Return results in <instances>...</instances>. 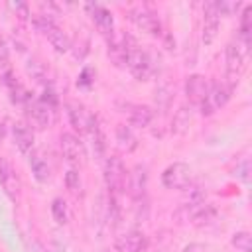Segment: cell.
<instances>
[{
  "label": "cell",
  "mask_w": 252,
  "mask_h": 252,
  "mask_svg": "<svg viewBox=\"0 0 252 252\" xmlns=\"http://www.w3.org/2000/svg\"><path fill=\"white\" fill-rule=\"evenodd\" d=\"M126 114L128 122L136 128H146L152 124L154 120V110L146 104H134V102H126L124 104V110H120Z\"/></svg>",
  "instance_id": "obj_15"
},
{
  "label": "cell",
  "mask_w": 252,
  "mask_h": 252,
  "mask_svg": "<svg viewBox=\"0 0 252 252\" xmlns=\"http://www.w3.org/2000/svg\"><path fill=\"white\" fill-rule=\"evenodd\" d=\"M189 124H191V108L187 104H183V106H179V110L173 116L171 132L173 134H185L187 128H189Z\"/></svg>",
  "instance_id": "obj_23"
},
{
  "label": "cell",
  "mask_w": 252,
  "mask_h": 252,
  "mask_svg": "<svg viewBox=\"0 0 252 252\" xmlns=\"http://www.w3.org/2000/svg\"><path fill=\"white\" fill-rule=\"evenodd\" d=\"M8 8L12 10V14L20 20V22H28L32 18L30 14V6L26 2H8Z\"/></svg>",
  "instance_id": "obj_29"
},
{
  "label": "cell",
  "mask_w": 252,
  "mask_h": 252,
  "mask_svg": "<svg viewBox=\"0 0 252 252\" xmlns=\"http://www.w3.org/2000/svg\"><path fill=\"white\" fill-rule=\"evenodd\" d=\"M87 10L94 22V26L102 32V33H112L114 32V18H112V12L100 4H87Z\"/></svg>",
  "instance_id": "obj_18"
},
{
  "label": "cell",
  "mask_w": 252,
  "mask_h": 252,
  "mask_svg": "<svg viewBox=\"0 0 252 252\" xmlns=\"http://www.w3.org/2000/svg\"><path fill=\"white\" fill-rule=\"evenodd\" d=\"M230 244H232L238 252H252V240H250V234H248L246 230L234 232L232 238H230Z\"/></svg>",
  "instance_id": "obj_27"
},
{
  "label": "cell",
  "mask_w": 252,
  "mask_h": 252,
  "mask_svg": "<svg viewBox=\"0 0 252 252\" xmlns=\"http://www.w3.org/2000/svg\"><path fill=\"white\" fill-rule=\"evenodd\" d=\"M116 248L120 252H144L148 248V236L142 230H128L116 238Z\"/></svg>",
  "instance_id": "obj_16"
},
{
  "label": "cell",
  "mask_w": 252,
  "mask_h": 252,
  "mask_svg": "<svg viewBox=\"0 0 252 252\" xmlns=\"http://www.w3.org/2000/svg\"><path fill=\"white\" fill-rule=\"evenodd\" d=\"M89 136H91V140H93V152H94V158H96V159L104 158V154H106V138H104V132L100 130L98 122H94V126L91 128Z\"/></svg>",
  "instance_id": "obj_24"
},
{
  "label": "cell",
  "mask_w": 252,
  "mask_h": 252,
  "mask_svg": "<svg viewBox=\"0 0 252 252\" xmlns=\"http://www.w3.org/2000/svg\"><path fill=\"white\" fill-rule=\"evenodd\" d=\"M124 67H126L138 81H148V79L154 75V71H156V65H154V59H152L150 51L140 49L138 45L128 51L126 61H124Z\"/></svg>",
  "instance_id": "obj_3"
},
{
  "label": "cell",
  "mask_w": 252,
  "mask_h": 252,
  "mask_svg": "<svg viewBox=\"0 0 252 252\" xmlns=\"http://www.w3.org/2000/svg\"><path fill=\"white\" fill-rule=\"evenodd\" d=\"M128 18H130V22L136 28H140L142 32H146L150 35H159L161 33V22H159V18L156 16V12H152L146 6L132 8L128 12Z\"/></svg>",
  "instance_id": "obj_9"
},
{
  "label": "cell",
  "mask_w": 252,
  "mask_h": 252,
  "mask_svg": "<svg viewBox=\"0 0 252 252\" xmlns=\"http://www.w3.org/2000/svg\"><path fill=\"white\" fill-rule=\"evenodd\" d=\"M146 187H148V167L144 163H138L132 167V171L126 175V189L128 195L134 201L146 199Z\"/></svg>",
  "instance_id": "obj_10"
},
{
  "label": "cell",
  "mask_w": 252,
  "mask_h": 252,
  "mask_svg": "<svg viewBox=\"0 0 252 252\" xmlns=\"http://www.w3.org/2000/svg\"><path fill=\"white\" fill-rule=\"evenodd\" d=\"M32 20V24H33V28L37 30V32H41V33H47L49 30H53L55 28V20L53 18H49V16H45V14H35V16H32L30 18Z\"/></svg>",
  "instance_id": "obj_28"
},
{
  "label": "cell",
  "mask_w": 252,
  "mask_h": 252,
  "mask_svg": "<svg viewBox=\"0 0 252 252\" xmlns=\"http://www.w3.org/2000/svg\"><path fill=\"white\" fill-rule=\"evenodd\" d=\"M4 136V124H2V120H0V138Z\"/></svg>",
  "instance_id": "obj_34"
},
{
  "label": "cell",
  "mask_w": 252,
  "mask_h": 252,
  "mask_svg": "<svg viewBox=\"0 0 252 252\" xmlns=\"http://www.w3.org/2000/svg\"><path fill=\"white\" fill-rule=\"evenodd\" d=\"M67 118H69V124L73 126V130L79 132V134H89L91 128L96 122V118L93 116V112L85 104H81L77 100L67 102Z\"/></svg>",
  "instance_id": "obj_7"
},
{
  "label": "cell",
  "mask_w": 252,
  "mask_h": 252,
  "mask_svg": "<svg viewBox=\"0 0 252 252\" xmlns=\"http://www.w3.org/2000/svg\"><path fill=\"white\" fill-rule=\"evenodd\" d=\"M47 41L51 43V47L57 51V53H67L69 49H71V39H69V35L61 30V28H53V30H49L47 33Z\"/></svg>",
  "instance_id": "obj_22"
},
{
  "label": "cell",
  "mask_w": 252,
  "mask_h": 252,
  "mask_svg": "<svg viewBox=\"0 0 252 252\" xmlns=\"http://www.w3.org/2000/svg\"><path fill=\"white\" fill-rule=\"evenodd\" d=\"M219 30H220V16L217 10V2H207L203 8V33H201L203 43L211 45L217 39Z\"/></svg>",
  "instance_id": "obj_11"
},
{
  "label": "cell",
  "mask_w": 252,
  "mask_h": 252,
  "mask_svg": "<svg viewBox=\"0 0 252 252\" xmlns=\"http://www.w3.org/2000/svg\"><path fill=\"white\" fill-rule=\"evenodd\" d=\"M207 93H209V81H207V77L197 75V73L187 77V81H185V94H187V100L191 104L199 106L205 100Z\"/></svg>",
  "instance_id": "obj_14"
},
{
  "label": "cell",
  "mask_w": 252,
  "mask_h": 252,
  "mask_svg": "<svg viewBox=\"0 0 252 252\" xmlns=\"http://www.w3.org/2000/svg\"><path fill=\"white\" fill-rule=\"evenodd\" d=\"M65 185H67V189L73 191V193H77V191L81 189V175H79L77 169H69V171L65 173Z\"/></svg>",
  "instance_id": "obj_32"
},
{
  "label": "cell",
  "mask_w": 252,
  "mask_h": 252,
  "mask_svg": "<svg viewBox=\"0 0 252 252\" xmlns=\"http://www.w3.org/2000/svg\"><path fill=\"white\" fill-rule=\"evenodd\" d=\"M30 167H32V173H33L35 181H39V183H47L49 181L51 167H49L47 159L41 154H32L30 156Z\"/></svg>",
  "instance_id": "obj_21"
},
{
  "label": "cell",
  "mask_w": 252,
  "mask_h": 252,
  "mask_svg": "<svg viewBox=\"0 0 252 252\" xmlns=\"http://www.w3.org/2000/svg\"><path fill=\"white\" fill-rule=\"evenodd\" d=\"M12 136H14L16 148H18L24 156H32L33 142H35L32 128H30L26 122H14V124H12Z\"/></svg>",
  "instance_id": "obj_17"
},
{
  "label": "cell",
  "mask_w": 252,
  "mask_h": 252,
  "mask_svg": "<svg viewBox=\"0 0 252 252\" xmlns=\"http://www.w3.org/2000/svg\"><path fill=\"white\" fill-rule=\"evenodd\" d=\"M26 71H28V75H30L33 81H37V83H45L47 71H45V65H43L39 59H30V61L26 63Z\"/></svg>",
  "instance_id": "obj_25"
},
{
  "label": "cell",
  "mask_w": 252,
  "mask_h": 252,
  "mask_svg": "<svg viewBox=\"0 0 252 252\" xmlns=\"http://www.w3.org/2000/svg\"><path fill=\"white\" fill-rule=\"evenodd\" d=\"M161 183L165 189H185L191 185V167L183 161L169 163L161 173Z\"/></svg>",
  "instance_id": "obj_6"
},
{
  "label": "cell",
  "mask_w": 252,
  "mask_h": 252,
  "mask_svg": "<svg viewBox=\"0 0 252 252\" xmlns=\"http://www.w3.org/2000/svg\"><path fill=\"white\" fill-rule=\"evenodd\" d=\"M238 35H240V45L250 51V41H252V6H244L242 16H240V28H238Z\"/></svg>",
  "instance_id": "obj_20"
},
{
  "label": "cell",
  "mask_w": 252,
  "mask_h": 252,
  "mask_svg": "<svg viewBox=\"0 0 252 252\" xmlns=\"http://www.w3.org/2000/svg\"><path fill=\"white\" fill-rule=\"evenodd\" d=\"M205 250H207L205 244H201V242H191V244H187L181 252H205Z\"/></svg>",
  "instance_id": "obj_33"
},
{
  "label": "cell",
  "mask_w": 252,
  "mask_h": 252,
  "mask_svg": "<svg viewBox=\"0 0 252 252\" xmlns=\"http://www.w3.org/2000/svg\"><path fill=\"white\" fill-rule=\"evenodd\" d=\"M171 98H173V93H171V89H169L167 85H163V87H159V89L156 91V102H158L161 108H167L169 102H171Z\"/></svg>",
  "instance_id": "obj_31"
},
{
  "label": "cell",
  "mask_w": 252,
  "mask_h": 252,
  "mask_svg": "<svg viewBox=\"0 0 252 252\" xmlns=\"http://www.w3.org/2000/svg\"><path fill=\"white\" fill-rule=\"evenodd\" d=\"M51 217L57 224H65L67 222V203L61 197H55L51 201Z\"/></svg>",
  "instance_id": "obj_26"
},
{
  "label": "cell",
  "mask_w": 252,
  "mask_h": 252,
  "mask_svg": "<svg viewBox=\"0 0 252 252\" xmlns=\"http://www.w3.org/2000/svg\"><path fill=\"white\" fill-rule=\"evenodd\" d=\"M230 93H232V91H230L222 81H213V83H209V93H207L205 100L199 104L201 114H203V116L215 114L219 108H222V106L228 102Z\"/></svg>",
  "instance_id": "obj_4"
},
{
  "label": "cell",
  "mask_w": 252,
  "mask_h": 252,
  "mask_svg": "<svg viewBox=\"0 0 252 252\" xmlns=\"http://www.w3.org/2000/svg\"><path fill=\"white\" fill-rule=\"evenodd\" d=\"M236 179H240L244 185H248L250 183V159H242V161H238L236 163V167H234V173H232Z\"/></svg>",
  "instance_id": "obj_30"
},
{
  "label": "cell",
  "mask_w": 252,
  "mask_h": 252,
  "mask_svg": "<svg viewBox=\"0 0 252 252\" xmlns=\"http://www.w3.org/2000/svg\"><path fill=\"white\" fill-rule=\"evenodd\" d=\"M110 39H108V57L116 63V65H124L126 61V55L130 49L136 47V41L128 35V33H108Z\"/></svg>",
  "instance_id": "obj_12"
},
{
  "label": "cell",
  "mask_w": 252,
  "mask_h": 252,
  "mask_svg": "<svg viewBox=\"0 0 252 252\" xmlns=\"http://www.w3.org/2000/svg\"><path fill=\"white\" fill-rule=\"evenodd\" d=\"M246 55L248 51L240 45V41H230L226 45V87L232 91L240 79H242V73H244V67H246Z\"/></svg>",
  "instance_id": "obj_2"
},
{
  "label": "cell",
  "mask_w": 252,
  "mask_h": 252,
  "mask_svg": "<svg viewBox=\"0 0 252 252\" xmlns=\"http://www.w3.org/2000/svg\"><path fill=\"white\" fill-rule=\"evenodd\" d=\"M0 185H2V189H4V193H6V197L10 201H14V203L20 201V197H22V181H20L14 165L4 158H0Z\"/></svg>",
  "instance_id": "obj_8"
},
{
  "label": "cell",
  "mask_w": 252,
  "mask_h": 252,
  "mask_svg": "<svg viewBox=\"0 0 252 252\" xmlns=\"http://www.w3.org/2000/svg\"><path fill=\"white\" fill-rule=\"evenodd\" d=\"M59 146L63 152V158L71 163V165H83L87 161V150L85 144L81 142V138L73 132H63L59 136Z\"/></svg>",
  "instance_id": "obj_5"
},
{
  "label": "cell",
  "mask_w": 252,
  "mask_h": 252,
  "mask_svg": "<svg viewBox=\"0 0 252 252\" xmlns=\"http://www.w3.org/2000/svg\"><path fill=\"white\" fill-rule=\"evenodd\" d=\"M114 138H116V146L126 154H130V152H134L138 148V140H136L134 132L130 130V126H126V124H118L116 126Z\"/></svg>",
  "instance_id": "obj_19"
},
{
  "label": "cell",
  "mask_w": 252,
  "mask_h": 252,
  "mask_svg": "<svg viewBox=\"0 0 252 252\" xmlns=\"http://www.w3.org/2000/svg\"><path fill=\"white\" fill-rule=\"evenodd\" d=\"M102 177H104V185L108 189V195L120 197L122 191L126 189V167H124L120 156H108L104 159Z\"/></svg>",
  "instance_id": "obj_1"
},
{
  "label": "cell",
  "mask_w": 252,
  "mask_h": 252,
  "mask_svg": "<svg viewBox=\"0 0 252 252\" xmlns=\"http://www.w3.org/2000/svg\"><path fill=\"white\" fill-rule=\"evenodd\" d=\"M28 106V114H30V120L39 128V130H45L53 124V114H55V106L43 102L41 98L37 100H32L26 104Z\"/></svg>",
  "instance_id": "obj_13"
}]
</instances>
